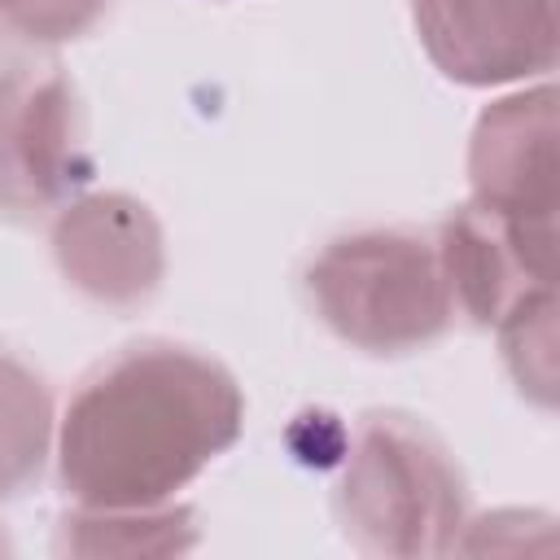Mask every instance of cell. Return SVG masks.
Returning <instances> with one entry per match:
<instances>
[{
  "instance_id": "5",
  "label": "cell",
  "mask_w": 560,
  "mask_h": 560,
  "mask_svg": "<svg viewBox=\"0 0 560 560\" xmlns=\"http://www.w3.org/2000/svg\"><path fill=\"white\" fill-rule=\"evenodd\" d=\"M57 276L96 311L131 315L166 280V232L131 192H79L48 228Z\"/></svg>"
},
{
  "instance_id": "9",
  "label": "cell",
  "mask_w": 560,
  "mask_h": 560,
  "mask_svg": "<svg viewBox=\"0 0 560 560\" xmlns=\"http://www.w3.org/2000/svg\"><path fill=\"white\" fill-rule=\"evenodd\" d=\"M57 398L48 376L0 346V503L35 490L52 464Z\"/></svg>"
},
{
  "instance_id": "6",
  "label": "cell",
  "mask_w": 560,
  "mask_h": 560,
  "mask_svg": "<svg viewBox=\"0 0 560 560\" xmlns=\"http://www.w3.org/2000/svg\"><path fill=\"white\" fill-rule=\"evenodd\" d=\"M424 57L464 88H503L556 70V0H407Z\"/></svg>"
},
{
  "instance_id": "13",
  "label": "cell",
  "mask_w": 560,
  "mask_h": 560,
  "mask_svg": "<svg viewBox=\"0 0 560 560\" xmlns=\"http://www.w3.org/2000/svg\"><path fill=\"white\" fill-rule=\"evenodd\" d=\"M0 551H9V538H4V534H0Z\"/></svg>"
},
{
  "instance_id": "2",
  "label": "cell",
  "mask_w": 560,
  "mask_h": 560,
  "mask_svg": "<svg viewBox=\"0 0 560 560\" xmlns=\"http://www.w3.org/2000/svg\"><path fill=\"white\" fill-rule=\"evenodd\" d=\"M311 319L341 346L372 359H402L455 328V302L433 232L368 223L328 236L298 271Z\"/></svg>"
},
{
  "instance_id": "4",
  "label": "cell",
  "mask_w": 560,
  "mask_h": 560,
  "mask_svg": "<svg viewBox=\"0 0 560 560\" xmlns=\"http://www.w3.org/2000/svg\"><path fill=\"white\" fill-rule=\"evenodd\" d=\"M92 179L88 114L74 79L52 52L0 57V219H52Z\"/></svg>"
},
{
  "instance_id": "7",
  "label": "cell",
  "mask_w": 560,
  "mask_h": 560,
  "mask_svg": "<svg viewBox=\"0 0 560 560\" xmlns=\"http://www.w3.org/2000/svg\"><path fill=\"white\" fill-rule=\"evenodd\" d=\"M468 184L477 206L521 228H556V88H521L481 109L468 140Z\"/></svg>"
},
{
  "instance_id": "10",
  "label": "cell",
  "mask_w": 560,
  "mask_h": 560,
  "mask_svg": "<svg viewBox=\"0 0 560 560\" xmlns=\"http://www.w3.org/2000/svg\"><path fill=\"white\" fill-rule=\"evenodd\" d=\"M197 547V512L184 503L153 508H83L57 521L61 556H179Z\"/></svg>"
},
{
  "instance_id": "8",
  "label": "cell",
  "mask_w": 560,
  "mask_h": 560,
  "mask_svg": "<svg viewBox=\"0 0 560 560\" xmlns=\"http://www.w3.org/2000/svg\"><path fill=\"white\" fill-rule=\"evenodd\" d=\"M455 315L494 328L525 293L556 284V228H521L477 201L455 206L438 232Z\"/></svg>"
},
{
  "instance_id": "12",
  "label": "cell",
  "mask_w": 560,
  "mask_h": 560,
  "mask_svg": "<svg viewBox=\"0 0 560 560\" xmlns=\"http://www.w3.org/2000/svg\"><path fill=\"white\" fill-rule=\"evenodd\" d=\"M114 0H0V35L13 48H57L92 35Z\"/></svg>"
},
{
  "instance_id": "3",
  "label": "cell",
  "mask_w": 560,
  "mask_h": 560,
  "mask_svg": "<svg viewBox=\"0 0 560 560\" xmlns=\"http://www.w3.org/2000/svg\"><path fill=\"white\" fill-rule=\"evenodd\" d=\"M346 542L363 556H446L468 525V481L455 451L411 411H363L332 490Z\"/></svg>"
},
{
  "instance_id": "1",
  "label": "cell",
  "mask_w": 560,
  "mask_h": 560,
  "mask_svg": "<svg viewBox=\"0 0 560 560\" xmlns=\"http://www.w3.org/2000/svg\"><path fill=\"white\" fill-rule=\"evenodd\" d=\"M245 429L228 363L197 346L144 337L101 359L57 411L52 468L70 503H175Z\"/></svg>"
},
{
  "instance_id": "11",
  "label": "cell",
  "mask_w": 560,
  "mask_h": 560,
  "mask_svg": "<svg viewBox=\"0 0 560 560\" xmlns=\"http://www.w3.org/2000/svg\"><path fill=\"white\" fill-rule=\"evenodd\" d=\"M499 350L512 385L534 407H556V284L525 293L499 324Z\"/></svg>"
}]
</instances>
